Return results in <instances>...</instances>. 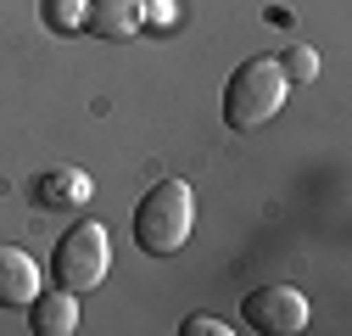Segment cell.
<instances>
[{
	"label": "cell",
	"instance_id": "obj_6",
	"mask_svg": "<svg viewBox=\"0 0 352 336\" xmlns=\"http://www.w3.org/2000/svg\"><path fill=\"white\" fill-rule=\"evenodd\" d=\"M34 291H39V264L23 246L0 241V308H28Z\"/></svg>",
	"mask_w": 352,
	"mask_h": 336
},
{
	"label": "cell",
	"instance_id": "obj_5",
	"mask_svg": "<svg viewBox=\"0 0 352 336\" xmlns=\"http://www.w3.org/2000/svg\"><path fill=\"white\" fill-rule=\"evenodd\" d=\"M84 28L96 39H135L146 28V0H90L84 6Z\"/></svg>",
	"mask_w": 352,
	"mask_h": 336
},
{
	"label": "cell",
	"instance_id": "obj_7",
	"mask_svg": "<svg viewBox=\"0 0 352 336\" xmlns=\"http://www.w3.org/2000/svg\"><path fill=\"white\" fill-rule=\"evenodd\" d=\"M90 180L78 174V168H51V174H39L34 180V202L39 207H51V213H78L84 202H90Z\"/></svg>",
	"mask_w": 352,
	"mask_h": 336
},
{
	"label": "cell",
	"instance_id": "obj_3",
	"mask_svg": "<svg viewBox=\"0 0 352 336\" xmlns=\"http://www.w3.org/2000/svg\"><path fill=\"white\" fill-rule=\"evenodd\" d=\"M107 269H112V241H107V224L96 219H84V224H73L62 241H56V252H51V275H56V286L62 291H96L101 280H107Z\"/></svg>",
	"mask_w": 352,
	"mask_h": 336
},
{
	"label": "cell",
	"instance_id": "obj_1",
	"mask_svg": "<svg viewBox=\"0 0 352 336\" xmlns=\"http://www.w3.org/2000/svg\"><path fill=\"white\" fill-rule=\"evenodd\" d=\"M190 224H196V196L185 180H157L140 207H135V241L140 252L151 258H168V252H179L190 241Z\"/></svg>",
	"mask_w": 352,
	"mask_h": 336
},
{
	"label": "cell",
	"instance_id": "obj_10",
	"mask_svg": "<svg viewBox=\"0 0 352 336\" xmlns=\"http://www.w3.org/2000/svg\"><path fill=\"white\" fill-rule=\"evenodd\" d=\"M280 73H285V78H314V73H319V56L307 51V45H296V51L280 56Z\"/></svg>",
	"mask_w": 352,
	"mask_h": 336
},
{
	"label": "cell",
	"instance_id": "obj_4",
	"mask_svg": "<svg viewBox=\"0 0 352 336\" xmlns=\"http://www.w3.org/2000/svg\"><path fill=\"white\" fill-rule=\"evenodd\" d=\"M241 319L263 336H296L307 325V303L296 286H257L252 297L241 303Z\"/></svg>",
	"mask_w": 352,
	"mask_h": 336
},
{
	"label": "cell",
	"instance_id": "obj_11",
	"mask_svg": "<svg viewBox=\"0 0 352 336\" xmlns=\"http://www.w3.org/2000/svg\"><path fill=\"white\" fill-rule=\"evenodd\" d=\"M230 325L224 319H212V314H196V319H185V336H224Z\"/></svg>",
	"mask_w": 352,
	"mask_h": 336
},
{
	"label": "cell",
	"instance_id": "obj_9",
	"mask_svg": "<svg viewBox=\"0 0 352 336\" xmlns=\"http://www.w3.org/2000/svg\"><path fill=\"white\" fill-rule=\"evenodd\" d=\"M51 28H84V0H45Z\"/></svg>",
	"mask_w": 352,
	"mask_h": 336
},
{
	"label": "cell",
	"instance_id": "obj_2",
	"mask_svg": "<svg viewBox=\"0 0 352 336\" xmlns=\"http://www.w3.org/2000/svg\"><path fill=\"white\" fill-rule=\"evenodd\" d=\"M285 90H291V78L280 73L274 56L241 62V67L230 73V84H224V123H230V129H241V135L263 129V123L285 107Z\"/></svg>",
	"mask_w": 352,
	"mask_h": 336
},
{
	"label": "cell",
	"instance_id": "obj_8",
	"mask_svg": "<svg viewBox=\"0 0 352 336\" xmlns=\"http://www.w3.org/2000/svg\"><path fill=\"white\" fill-rule=\"evenodd\" d=\"M34 314H28V325H34V336H67V330H78V297L73 291H34V303H28Z\"/></svg>",
	"mask_w": 352,
	"mask_h": 336
}]
</instances>
